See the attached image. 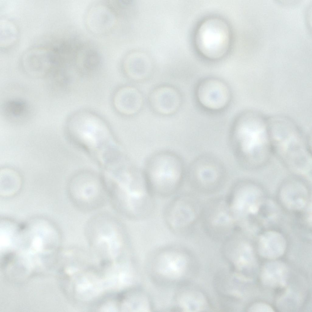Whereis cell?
<instances>
[{
    "label": "cell",
    "instance_id": "cell-8",
    "mask_svg": "<svg viewBox=\"0 0 312 312\" xmlns=\"http://www.w3.org/2000/svg\"><path fill=\"white\" fill-rule=\"evenodd\" d=\"M150 99L154 109L164 114L173 113L179 104L177 92L172 88L168 87H161L154 90L151 94Z\"/></svg>",
    "mask_w": 312,
    "mask_h": 312
},
{
    "label": "cell",
    "instance_id": "cell-10",
    "mask_svg": "<svg viewBox=\"0 0 312 312\" xmlns=\"http://www.w3.org/2000/svg\"><path fill=\"white\" fill-rule=\"evenodd\" d=\"M286 248L284 238L277 232H266L262 234L259 239L258 251L260 255L265 258H277L284 254Z\"/></svg>",
    "mask_w": 312,
    "mask_h": 312
},
{
    "label": "cell",
    "instance_id": "cell-1",
    "mask_svg": "<svg viewBox=\"0 0 312 312\" xmlns=\"http://www.w3.org/2000/svg\"><path fill=\"white\" fill-rule=\"evenodd\" d=\"M66 129L72 139L92 151H100L109 141L110 132L105 123L89 112H80L72 116L68 120Z\"/></svg>",
    "mask_w": 312,
    "mask_h": 312
},
{
    "label": "cell",
    "instance_id": "cell-17",
    "mask_svg": "<svg viewBox=\"0 0 312 312\" xmlns=\"http://www.w3.org/2000/svg\"><path fill=\"white\" fill-rule=\"evenodd\" d=\"M77 56L83 66L87 68L96 66L101 59L100 56L98 52L90 48L82 50Z\"/></svg>",
    "mask_w": 312,
    "mask_h": 312
},
{
    "label": "cell",
    "instance_id": "cell-15",
    "mask_svg": "<svg viewBox=\"0 0 312 312\" xmlns=\"http://www.w3.org/2000/svg\"><path fill=\"white\" fill-rule=\"evenodd\" d=\"M18 35L17 29L13 23L5 19L1 20V47L5 48L11 46L16 41Z\"/></svg>",
    "mask_w": 312,
    "mask_h": 312
},
{
    "label": "cell",
    "instance_id": "cell-6",
    "mask_svg": "<svg viewBox=\"0 0 312 312\" xmlns=\"http://www.w3.org/2000/svg\"><path fill=\"white\" fill-rule=\"evenodd\" d=\"M197 96L204 106L211 109H220L229 101L230 92L227 86L222 82L213 78L206 79L199 84Z\"/></svg>",
    "mask_w": 312,
    "mask_h": 312
},
{
    "label": "cell",
    "instance_id": "cell-11",
    "mask_svg": "<svg viewBox=\"0 0 312 312\" xmlns=\"http://www.w3.org/2000/svg\"><path fill=\"white\" fill-rule=\"evenodd\" d=\"M289 271L283 262L277 261L265 264L261 274V282L266 286L271 288L283 287L287 284Z\"/></svg>",
    "mask_w": 312,
    "mask_h": 312
},
{
    "label": "cell",
    "instance_id": "cell-4",
    "mask_svg": "<svg viewBox=\"0 0 312 312\" xmlns=\"http://www.w3.org/2000/svg\"><path fill=\"white\" fill-rule=\"evenodd\" d=\"M94 176L79 175L70 184V196L75 203L83 208H94L98 206L104 198V186Z\"/></svg>",
    "mask_w": 312,
    "mask_h": 312
},
{
    "label": "cell",
    "instance_id": "cell-7",
    "mask_svg": "<svg viewBox=\"0 0 312 312\" xmlns=\"http://www.w3.org/2000/svg\"><path fill=\"white\" fill-rule=\"evenodd\" d=\"M116 21L113 11L108 6L103 5L92 7L86 16V23L89 30L98 34L110 30L115 26Z\"/></svg>",
    "mask_w": 312,
    "mask_h": 312
},
{
    "label": "cell",
    "instance_id": "cell-3",
    "mask_svg": "<svg viewBox=\"0 0 312 312\" xmlns=\"http://www.w3.org/2000/svg\"><path fill=\"white\" fill-rule=\"evenodd\" d=\"M59 60V55L56 48L37 46L26 51L22 56L21 63L26 74L40 79L49 76Z\"/></svg>",
    "mask_w": 312,
    "mask_h": 312
},
{
    "label": "cell",
    "instance_id": "cell-14",
    "mask_svg": "<svg viewBox=\"0 0 312 312\" xmlns=\"http://www.w3.org/2000/svg\"><path fill=\"white\" fill-rule=\"evenodd\" d=\"M185 265V261L182 257L176 254L167 255L161 259L159 270L164 275L177 278L183 272Z\"/></svg>",
    "mask_w": 312,
    "mask_h": 312
},
{
    "label": "cell",
    "instance_id": "cell-16",
    "mask_svg": "<svg viewBox=\"0 0 312 312\" xmlns=\"http://www.w3.org/2000/svg\"><path fill=\"white\" fill-rule=\"evenodd\" d=\"M238 264L242 268H252L255 266L256 261L253 248L248 244H243L238 255Z\"/></svg>",
    "mask_w": 312,
    "mask_h": 312
},
{
    "label": "cell",
    "instance_id": "cell-13",
    "mask_svg": "<svg viewBox=\"0 0 312 312\" xmlns=\"http://www.w3.org/2000/svg\"><path fill=\"white\" fill-rule=\"evenodd\" d=\"M2 110L5 117L16 121L26 119L30 112L29 105L27 102L18 98L10 99L5 101L2 104Z\"/></svg>",
    "mask_w": 312,
    "mask_h": 312
},
{
    "label": "cell",
    "instance_id": "cell-9",
    "mask_svg": "<svg viewBox=\"0 0 312 312\" xmlns=\"http://www.w3.org/2000/svg\"><path fill=\"white\" fill-rule=\"evenodd\" d=\"M113 101L116 109L127 115L135 113L140 109L143 103L140 93L135 88L131 87L119 89L115 94Z\"/></svg>",
    "mask_w": 312,
    "mask_h": 312
},
{
    "label": "cell",
    "instance_id": "cell-12",
    "mask_svg": "<svg viewBox=\"0 0 312 312\" xmlns=\"http://www.w3.org/2000/svg\"><path fill=\"white\" fill-rule=\"evenodd\" d=\"M280 198L284 205L292 210H299L306 205L308 199L306 189L297 183L287 185L282 190Z\"/></svg>",
    "mask_w": 312,
    "mask_h": 312
},
{
    "label": "cell",
    "instance_id": "cell-5",
    "mask_svg": "<svg viewBox=\"0 0 312 312\" xmlns=\"http://www.w3.org/2000/svg\"><path fill=\"white\" fill-rule=\"evenodd\" d=\"M181 167L177 157L170 154H161L153 157L149 162L146 177L153 182L172 184L179 180Z\"/></svg>",
    "mask_w": 312,
    "mask_h": 312
},
{
    "label": "cell",
    "instance_id": "cell-2",
    "mask_svg": "<svg viewBox=\"0 0 312 312\" xmlns=\"http://www.w3.org/2000/svg\"><path fill=\"white\" fill-rule=\"evenodd\" d=\"M230 30L223 20L212 17L199 25L195 34L196 46L199 52L209 59H216L225 56L229 49Z\"/></svg>",
    "mask_w": 312,
    "mask_h": 312
},
{
    "label": "cell",
    "instance_id": "cell-18",
    "mask_svg": "<svg viewBox=\"0 0 312 312\" xmlns=\"http://www.w3.org/2000/svg\"><path fill=\"white\" fill-rule=\"evenodd\" d=\"M248 311L255 312H272L274 310L269 305L263 303H257L252 305L249 309Z\"/></svg>",
    "mask_w": 312,
    "mask_h": 312
}]
</instances>
